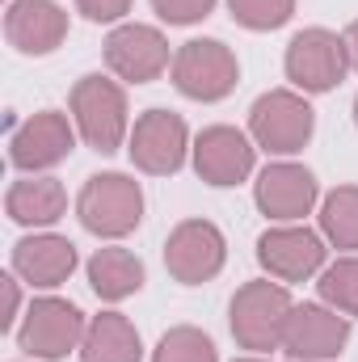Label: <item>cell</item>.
Wrapping results in <instances>:
<instances>
[{
	"label": "cell",
	"instance_id": "ba28073f",
	"mask_svg": "<svg viewBox=\"0 0 358 362\" xmlns=\"http://www.w3.org/2000/svg\"><path fill=\"white\" fill-rule=\"evenodd\" d=\"M165 266L185 286H198V282L215 278L224 270V232L215 223H207V219L178 223L169 245H165Z\"/></svg>",
	"mask_w": 358,
	"mask_h": 362
},
{
	"label": "cell",
	"instance_id": "4316f807",
	"mask_svg": "<svg viewBox=\"0 0 358 362\" xmlns=\"http://www.w3.org/2000/svg\"><path fill=\"white\" fill-rule=\"evenodd\" d=\"M0 291H4V316H0V325L8 329V325H13V316H17L21 295H17V282H13V278H0Z\"/></svg>",
	"mask_w": 358,
	"mask_h": 362
},
{
	"label": "cell",
	"instance_id": "7a4b0ae2",
	"mask_svg": "<svg viewBox=\"0 0 358 362\" xmlns=\"http://www.w3.org/2000/svg\"><path fill=\"white\" fill-rule=\"evenodd\" d=\"M72 118L93 152L110 156L122 148V135H127V97L105 76H85L72 89Z\"/></svg>",
	"mask_w": 358,
	"mask_h": 362
},
{
	"label": "cell",
	"instance_id": "8992f818",
	"mask_svg": "<svg viewBox=\"0 0 358 362\" xmlns=\"http://www.w3.org/2000/svg\"><path fill=\"white\" fill-rule=\"evenodd\" d=\"M346 42L329 30H299L287 47V76L308 93L333 89L346 76Z\"/></svg>",
	"mask_w": 358,
	"mask_h": 362
},
{
	"label": "cell",
	"instance_id": "6da1fadb",
	"mask_svg": "<svg viewBox=\"0 0 358 362\" xmlns=\"http://www.w3.org/2000/svg\"><path fill=\"white\" fill-rule=\"evenodd\" d=\"M291 295L282 282H245L232 299V333L245 350H278L287 320H291Z\"/></svg>",
	"mask_w": 358,
	"mask_h": 362
},
{
	"label": "cell",
	"instance_id": "9c48e42d",
	"mask_svg": "<svg viewBox=\"0 0 358 362\" xmlns=\"http://www.w3.org/2000/svg\"><path fill=\"white\" fill-rule=\"evenodd\" d=\"M105 64H110L114 76H122L131 85H148L169 68V42H165L161 30L131 21V25H118L105 38Z\"/></svg>",
	"mask_w": 358,
	"mask_h": 362
},
{
	"label": "cell",
	"instance_id": "8fae6325",
	"mask_svg": "<svg viewBox=\"0 0 358 362\" xmlns=\"http://www.w3.org/2000/svg\"><path fill=\"white\" fill-rule=\"evenodd\" d=\"M131 160L144 173H178L185 160V122L169 110H148L131 131Z\"/></svg>",
	"mask_w": 358,
	"mask_h": 362
},
{
	"label": "cell",
	"instance_id": "277c9868",
	"mask_svg": "<svg viewBox=\"0 0 358 362\" xmlns=\"http://www.w3.org/2000/svg\"><path fill=\"white\" fill-rule=\"evenodd\" d=\"M236 55L215 38H194L173 55V85L194 101H219L236 89Z\"/></svg>",
	"mask_w": 358,
	"mask_h": 362
},
{
	"label": "cell",
	"instance_id": "484cf974",
	"mask_svg": "<svg viewBox=\"0 0 358 362\" xmlns=\"http://www.w3.org/2000/svg\"><path fill=\"white\" fill-rule=\"evenodd\" d=\"M76 8H81L89 21H118V17L131 8V0H76Z\"/></svg>",
	"mask_w": 358,
	"mask_h": 362
},
{
	"label": "cell",
	"instance_id": "ac0fdd59",
	"mask_svg": "<svg viewBox=\"0 0 358 362\" xmlns=\"http://www.w3.org/2000/svg\"><path fill=\"white\" fill-rule=\"evenodd\" d=\"M81 358L85 362H139V333H135V325L127 316H118V312H101L85 329Z\"/></svg>",
	"mask_w": 358,
	"mask_h": 362
},
{
	"label": "cell",
	"instance_id": "603a6c76",
	"mask_svg": "<svg viewBox=\"0 0 358 362\" xmlns=\"http://www.w3.org/2000/svg\"><path fill=\"white\" fill-rule=\"evenodd\" d=\"M152 362H219V354H215V346H211L207 333L181 325V329H169V333L161 337Z\"/></svg>",
	"mask_w": 358,
	"mask_h": 362
},
{
	"label": "cell",
	"instance_id": "4fadbf2b",
	"mask_svg": "<svg viewBox=\"0 0 358 362\" xmlns=\"http://www.w3.org/2000/svg\"><path fill=\"white\" fill-rule=\"evenodd\" d=\"M194 169L211 185H236L253 173V144L236 127H207L194 144Z\"/></svg>",
	"mask_w": 358,
	"mask_h": 362
},
{
	"label": "cell",
	"instance_id": "e0dca14e",
	"mask_svg": "<svg viewBox=\"0 0 358 362\" xmlns=\"http://www.w3.org/2000/svg\"><path fill=\"white\" fill-rule=\"evenodd\" d=\"M13 270L34 286H59L76 270V245L64 236H30L13 249Z\"/></svg>",
	"mask_w": 358,
	"mask_h": 362
},
{
	"label": "cell",
	"instance_id": "5b68a950",
	"mask_svg": "<svg viewBox=\"0 0 358 362\" xmlns=\"http://www.w3.org/2000/svg\"><path fill=\"white\" fill-rule=\"evenodd\" d=\"M249 127H253V139H258L266 152L291 156V152H299V148L312 139V105H308L304 97H295V93L274 89V93H266V97L253 101Z\"/></svg>",
	"mask_w": 358,
	"mask_h": 362
},
{
	"label": "cell",
	"instance_id": "5bb4252c",
	"mask_svg": "<svg viewBox=\"0 0 358 362\" xmlns=\"http://www.w3.org/2000/svg\"><path fill=\"white\" fill-rule=\"evenodd\" d=\"M4 34L21 55H51L68 34V13L55 0H13Z\"/></svg>",
	"mask_w": 358,
	"mask_h": 362
},
{
	"label": "cell",
	"instance_id": "83f0119b",
	"mask_svg": "<svg viewBox=\"0 0 358 362\" xmlns=\"http://www.w3.org/2000/svg\"><path fill=\"white\" fill-rule=\"evenodd\" d=\"M342 42H346V59H350V68H358V21H350V25H346Z\"/></svg>",
	"mask_w": 358,
	"mask_h": 362
},
{
	"label": "cell",
	"instance_id": "9a60e30c",
	"mask_svg": "<svg viewBox=\"0 0 358 362\" xmlns=\"http://www.w3.org/2000/svg\"><path fill=\"white\" fill-rule=\"evenodd\" d=\"M72 144H76V135H72L68 118H64L59 110H42V114H34V118L13 135L8 156H13L17 169H30V173H34V169L59 165V160L72 152Z\"/></svg>",
	"mask_w": 358,
	"mask_h": 362
},
{
	"label": "cell",
	"instance_id": "52a82bcc",
	"mask_svg": "<svg viewBox=\"0 0 358 362\" xmlns=\"http://www.w3.org/2000/svg\"><path fill=\"white\" fill-rule=\"evenodd\" d=\"M85 329L89 325L76 303L34 299L25 325H21V350H30L34 358H64L68 350H76V341H85Z\"/></svg>",
	"mask_w": 358,
	"mask_h": 362
},
{
	"label": "cell",
	"instance_id": "7c38bea8",
	"mask_svg": "<svg viewBox=\"0 0 358 362\" xmlns=\"http://www.w3.org/2000/svg\"><path fill=\"white\" fill-rule=\"evenodd\" d=\"M258 262L278 282H304L325 266V245L308 228H270L258 240Z\"/></svg>",
	"mask_w": 358,
	"mask_h": 362
},
{
	"label": "cell",
	"instance_id": "f546056e",
	"mask_svg": "<svg viewBox=\"0 0 358 362\" xmlns=\"http://www.w3.org/2000/svg\"><path fill=\"white\" fill-rule=\"evenodd\" d=\"M354 118H358V97H354Z\"/></svg>",
	"mask_w": 358,
	"mask_h": 362
},
{
	"label": "cell",
	"instance_id": "2e32d148",
	"mask_svg": "<svg viewBox=\"0 0 358 362\" xmlns=\"http://www.w3.org/2000/svg\"><path fill=\"white\" fill-rule=\"evenodd\" d=\"M316 202V177L299 165H270L258 177V206L270 219H304Z\"/></svg>",
	"mask_w": 358,
	"mask_h": 362
},
{
	"label": "cell",
	"instance_id": "3957f363",
	"mask_svg": "<svg viewBox=\"0 0 358 362\" xmlns=\"http://www.w3.org/2000/svg\"><path fill=\"white\" fill-rule=\"evenodd\" d=\"M81 223L97 232V236H127L139 228V215H144V194L139 185L122 173H97L89 177V185L81 189Z\"/></svg>",
	"mask_w": 358,
	"mask_h": 362
},
{
	"label": "cell",
	"instance_id": "d4e9b609",
	"mask_svg": "<svg viewBox=\"0 0 358 362\" xmlns=\"http://www.w3.org/2000/svg\"><path fill=\"white\" fill-rule=\"evenodd\" d=\"M152 8H156L169 25H194V21H202V17L215 8V0H152Z\"/></svg>",
	"mask_w": 358,
	"mask_h": 362
},
{
	"label": "cell",
	"instance_id": "7402d4cb",
	"mask_svg": "<svg viewBox=\"0 0 358 362\" xmlns=\"http://www.w3.org/2000/svg\"><path fill=\"white\" fill-rule=\"evenodd\" d=\"M321 299L342 312V316H358V257H342L321 274Z\"/></svg>",
	"mask_w": 358,
	"mask_h": 362
},
{
	"label": "cell",
	"instance_id": "30bf717a",
	"mask_svg": "<svg viewBox=\"0 0 358 362\" xmlns=\"http://www.w3.org/2000/svg\"><path fill=\"white\" fill-rule=\"evenodd\" d=\"M350 341V320L321 308V303H304L291 308L287 333H282V350L299 362H325L342 354V346Z\"/></svg>",
	"mask_w": 358,
	"mask_h": 362
},
{
	"label": "cell",
	"instance_id": "cb8c5ba5",
	"mask_svg": "<svg viewBox=\"0 0 358 362\" xmlns=\"http://www.w3.org/2000/svg\"><path fill=\"white\" fill-rule=\"evenodd\" d=\"M228 4L245 30H278L295 8V0H228Z\"/></svg>",
	"mask_w": 358,
	"mask_h": 362
},
{
	"label": "cell",
	"instance_id": "ffe728a7",
	"mask_svg": "<svg viewBox=\"0 0 358 362\" xmlns=\"http://www.w3.org/2000/svg\"><path fill=\"white\" fill-rule=\"evenodd\" d=\"M89 282L101 299H127L144 286V262L127 249H97L89 262Z\"/></svg>",
	"mask_w": 358,
	"mask_h": 362
},
{
	"label": "cell",
	"instance_id": "44dd1931",
	"mask_svg": "<svg viewBox=\"0 0 358 362\" xmlns=\"http://www.w3.org/2000/svg\"><path fill=\"white\" fill-rule=\"evenodd\" d=\"M321 232L337 249H358V185H337L321 206Z\"/></svg>",
	"mask_w": 358,
	"mask_h": 362
},
{
	"label": "cell",
	"instance_id": "d6986e66",
	"mask_svg": "<svg viewBox=\"0 0 358 362\" xmlns=\"http://www.w3.org/2000/svg\"><path fill=\"white\" fill-rule=\"evenodd\" d=\"M4 206H8L13 223H38L42 228V223H55L64 215L68 194L55 177H30V181H13Z\"/></svg>",
	"mask_w": 358,
	"mask_h": 362
},
{
	"label": "cell",
	"instance_id": "f1b7e54d",
	"mask_svg": "<svg viewBox=\"0 0 358 362\" xmlns=\"http://www.w3.org/2000/svg\"><path fill=\"white\" fill-rule=\"evenodd\" d=\"M241 362H262V358H241Z\"/></svg>",
	"mask_w": 358,
	"mask_h": 362
}]
</instances>
